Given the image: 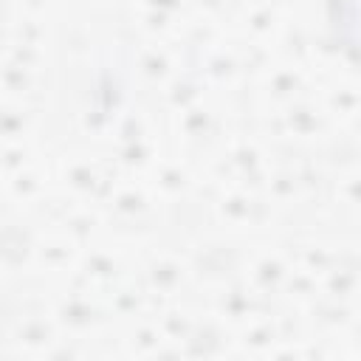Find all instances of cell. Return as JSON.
<instances>
[{"label":"cell","mask_w":361,"mask_h":361,"mask_svg":"<svg viewBox=\"0 0 361 361\" xmlns=\"http://www.w3.org/2000/svg\"><path fill=\"white\" fill-rule=\"evenodd\" d=\"M327 17L338 48L361 65V0H330Z\"/></svg>","instance_id":"cell-1"}]
</instances>
